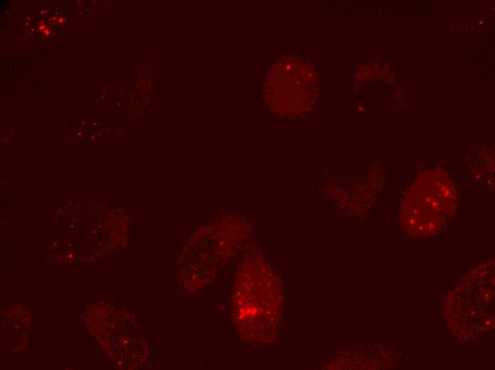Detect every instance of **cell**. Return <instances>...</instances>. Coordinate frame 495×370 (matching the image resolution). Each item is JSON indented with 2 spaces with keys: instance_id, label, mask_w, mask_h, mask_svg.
<instances>
[{
  "instance_id": "1",
  "label": "cell",
  "mask_w": 495,
  "mask_h": 370,
  "mask_svg": "<svg viewBox=\"0 0 495 370\" xmlns=\"http://www.w3.org/2000/svg\"><path fill=\"white\" fill-rule=\"evenodd\" d=\"M456 194L448 175L434 170L421 175L409 189L402 206L404 226L417 233H433L455 208Z\"/></svg>"
}]
</instances>
